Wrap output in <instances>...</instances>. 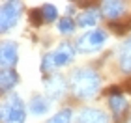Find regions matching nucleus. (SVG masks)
I'll return each instance as SVG.
<instances>
[{
    "label": "nucleus",
    "mask_w": 131,
    "mask_h": 123,
    "mask_svg": "<svg viewBox=\"0 0 131 123\" xmlns=\"http://www.w3.org/2000/svg\"><path fill=\"white\" fill-rule=\"evenodd\" d=\"M101 78L90 67L75 69L69 77V90L77 99H90L99 91Z\"/></svg>",
    "instance_id": "obj_1"
},
{
    "label": "nucleus",
    "mask_w": 131,
    "mask_h": 123,
    "mask_svg": "<svg viewBox=\"0 0 131 123\" xmlns=\"http://www.w3.org/2000/svg\"><path fill=\"white\" fill-rule=\"evenodd\" d=\"M75 50L77 49L71 43H68V41L60 43L52 52H49V54H45L41 58V73L47 75L56 67H64L68 63H71L73 58H75Z\"/></svg>",
    "instance_id": "obj_2"
},
{
    "label": "nucleus",
    "mask_w": 131,
    "mask_h": 123,
    "mask_svg": "<svg viewBox=\"0 0 131 123\" xmlns=\"http://www.w3.org/2000/svg\"><path fill=\"white\" fill-rule=\"evenodd\" d=\"M26 108L17 93H9L2 103V121L4 123H25Z\"/></svg>",
    "instance_id": "obj_3"
},
{
    "label": "nucleus",
    "mask_w": 131,
    "mask_h": 123,
    "mask_svg": "<svg viewBox=\"0 0 131 123\" xmlns=\"http://www.w3.org/2000/svg\"><path fill=\"white\" fill-rule=\"evenodd\" d=\"M105 41H107V32L105 30H90V32L82 34L77 39L75 49L79 52H82V54H90V52L99 50L105 45Z\"/></svg>",
    "instance_id": "obj_4"
},
{
    "label": "nucleus",
    "mask_w": 131,
    "mask_h": 123,
    "mask_svg": "<svg viewBox=\"0 0 131 123\" xmlns=\"http://www.w3.org/2000/svg\"><path fill=\"white\" fill-rule=\"evenodd\" d=\"M21 2L17 0H8V2L2 4V13H0V30L4 34L9 32L17 22H19L21 17Z\"/></svg>",
    "instance_id": "obj_5"
},
{
    "label": "nucleus",
    "mask_w": 131,
    "mask_h": 123,
    "mask_svg": "<svg viewBox=\"0 0 131 123\" xmlns=\"http://www.w3.org/2000/svg\"><path fill=\"white\" fill-rule=\"evenodd\" d=\"M66 88H68L66 78L62 75H58V73H52V75H49V77L45 78V93H47L49 99H60L64 95Z\"/></svg>",
    "instance_id": "obj_6"
},
{
    "label": "nucleus",
    "mask_w": 131,
    "mask_h": 123,
    "mask_svg": "<svg viewBox=\"0 0 131 123\" xmlns=\"http://www.w3.org/2000/svg\"><path fill=\"white\" fill-rule=\"evenodd\" d=\"M19 62V50L13 41H4L0 49V63L2 69H13Z\"/></svg>",
    "instance_id": "obj_7"
},
{
    "label": "nucleus",
    "mask_w": 131,
    "mask_h": 123,
    "mask_svg": "<svg viewBox=\"0 0 131 123\" xmlns=\"http://www.w3.org/2000/svg\"><path fill=\"white\" fill-rule=\"evenodd\" d=\"M77 123H109V118L103 110L97 108H82L77 116Z\"/></svg>",
    "instance_id": "obj_8"
},
{
    "label": "nucleus",
    "mask_w": 131,
    "mask_h": 123,
    "mask_svg": "<svg viewBox=\"0 0 131 123\" xmlns=\"http://www.w3.org/2000/svg\"><path fill=\"white\" fill-rule=\"evenodd\" d=\"M109 106H111L112 114H114L116 118H122V116L127 112L129 104H127V101H126V97H124L118 90H114V91L109 95Z\"/></svg>",
    "instance_id": "obj_9"
},
{
    "label": "nucleus",
    "mask_w": 131,
    "mask_h": 123,
    "mask_svg": "<svg viewBox=\"0 0 131 123\" xmlns=\"http://www.w3.org/2000/svg\"><path fill=\"white\" fill-rule=\"evenodd\" d=\"M124 9H126V4L120 2V0H107V2L101 4V11H103V15H107L109 19H120Z\"/></svg>",
    "instance_id": "obj_10"
},
{
    "label": "nucleus",
    "mask_w": 131,
    "mask_h": 123,
    "mask_svg": "<svg viewBox=\"0 0 131 123\" xmlns=\"http://www.w3.org/2000/svg\"><path fill=\"white\" fill-rule=\"evenodd\" d=\"M28 106H30V112L34 116H43L51 108V99L45 95H34L30 99V103H28Z\"/></svg>",
    "instance_id": "obj_11"
},
{
    "label": "nucleus",
    "mask_w": 131,
    "mask_h": 123,
    "mask_svg": "<svg viewBox=\"0 0 131 123\" xmlns=\"http://www.w3.org/2000/svg\"><path fill=\"white\" fill-rule=\"evenodd\" d=\"M99 22V11L97 9H84L82 13H79L77 17V26L81 28H92Z\"/></svg>",
    "instance_id": "obj_12"
},
{
    "label": "nucleus",
    "mask_w": 131,
    "mask_h": 123,
    "mask_svg": "<svg viewBox=\"0 0 131 123\" xmlns=\"http://www.w3.org/2000/svg\"><path fill=\"white\" fill-rule=\"evenodd\" d=\"M118 58H120V69H122L124 73L129 75V73H131V36L124 41Z\"/></svg>",
    "instance_id": "obj_13"
},
{
    "label": "nucleus",
    "mask_w": 131,
    "mask_h": 123,
    "mask_svg": "<svg viewBox=\"0 0 131 123\" xmlns=\"http://www.w3.org/2000/svg\"><path fill=\"white\" fill-rule=\"evenodd\" d=\"M19 82V77H17V73L13 69H2V73H0V86H2V91L8 93L15 88V84ZM13 93V91H11Z\"/></svg>",
    "instance_id": "obj_14"
},
{
    "label": "nucleus",
    "mask_w": 131,
    "mask_h": 123,
    "mask_svg": "<svg viewBox=\"0 0 131 123\" xmlns=\"http://www.w3.org/2000/svg\"><path fill=\"white\" fill-rule=\"evenodd\" d=\"M75 26H77V21H73L71 17H62V19L58 21V32L64 34V36L71 34L75 30Z\"/></svg>",
    "instance_id": "obj_15"
},
{
    "label": "nucleus",
    "mask_w": 131,
    "mask_h": 123,
    "mask_svg": "<svg viewBox=\"0 0 131 123\" xmlns=\"http://www.w3.org/2000/svg\"><path fill=\"white\" fill-rule=\"evenodd\" d=\"M71 118H73V112L69 108H64L60 112H56L47 123H71Z\"/></svg>",
    "instance_id": "obj_16"
},
{
    "label": "nucleus",
    "mask_w": 131,
    "mask_h": 123,
    "mask_svg": "<svg viewBox=\"0 0 131 123\" xmlns=\"http://www.w3.org/2000/svg\"><path fill=\"white\" fill-rule=\"evenodd\" d=\"M56 15H58V11H56V8L52 4H43L41 6V17H43L45 22L56 21Z\"/></svg>",
    "instance_id": "obj_17"
},
{
    "label": "nucleus",
    "mask_w": 131,
    "mask_h": 123,
    "mask_svg": "<svg viewBox=\"0 0 131 123\" xmlns=\"http://www.w3.org/2000/svg\"><path fill=\"white\" fill-rule=\"evenodd\" d=\"M129 26H131V19H126V21H116V22H112L111 28L114 30L116 34H124V32H127L129 30Z\"/></svg>",
    "instance_id": "obj_18"
},
{
    "label": "nucleus",
    "mask_w": 131,
    "mask_h": 123,
    "mask_svg": "<svg viewBox=\"0 0 131 123\" xmlns=\"http://www.w3.org/2000/svg\"><path fill=\"white\" fill-rule=\"evenodd\" d=\"M129 123H131V121H129Z\"/></svg>",
    "instance_id": "obj_19"
}]
</instances>
